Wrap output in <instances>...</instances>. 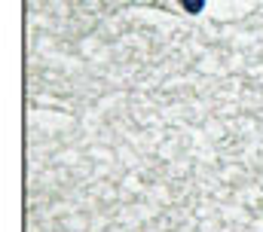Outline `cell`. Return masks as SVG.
I'll use <instances>...</instances> for the list:
<instances>
[{
	"instance_id": "1",
	"label": "cell",
	"mask_w": 263,
	"mask_h": 232,
	"mask_svg": "<svg viewBox=\"0 0 263 232\" xmlns=\"http://www.w3.org/2000/svg\"><path fill=\"white\" fill-rule=\"evenodd\" d=\"M184 6H187L190 12H199V9H202V0H184Z\"/></svg>"
}]
</instances>
